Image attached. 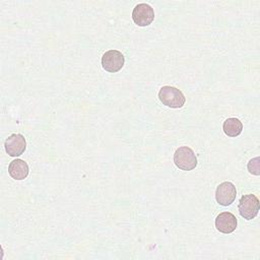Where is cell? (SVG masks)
I'll return each mask as SVG.
<instances>
[{
	"label": "cell",
	"instance_id": "5b68a950",
	"mask_svg": "<svg viewBox=\"0 0 260 260\" xmlns=\"http://www.w3.org/2000/svg\"><path fill=\"white\" fill-rule=\"evenodd\" d=\"M132 19L138 26H147L154 19V10L146 3H139L132 11Z\"/></svg>",
	"mask_w": 260,
	"mask_h": 260
},
{
	"label": "cell",
	"instance_id": "3957f363",
	"mask_svg": "<svg viewBox=\"0 0 260 260\" xmlns=\"http://www.w3.org/2000/svg\"><path fill=\"white\" fill-rule=\"evenodd\" d=\"M260 202L256 195L246 194L240 198L239 201V212L240 215L247 219H253L259 212Z\"/></svg>",
	"mask_w": 260,
	"mask_h": 260
},
{
	"label": "cell",
	"instance_id": "9c48e42d",
	"mask_svg": "<svg viewBox=\"0 0 260 260\" xmlns=\"http://www.w3.org/2000/svg\"><path fill=\"white\" fill-rule=\"evenodd\" d=\"M29 172L28 165L20 158H16L10 161L8 166V174L14 180H23L27 177Z\"/></svg>",
	"mask_w": 260,
	"mask_h": 260
},
{
	"label": "cell",
	"instance_id": "30bf717a",
	"mask_svg": "<svg viewBox=\"0 0 260 260\" xmlns=\"http://www.w3.org/2000/svg\"><path fill=\"white\" fill-rule=\"evenodd\" d=\"M222 130L225 135L236 137L242 133L243 124L238 118H228L222 125Z\"/></svg>",
	"mask_w": 260,
	"mask_h": 260
},
{
	"label": "cell",
	"instance_id": "ba28073f",
	"mask_svg": "<svg viewBox=\"0 0 260 260\" xmlns=\"http://www.w3.org/2000/svg\"><path fill=\"white\" fill-rule=\"evenodd\" d=\"M237 224L238 220L236 216L229 211L219 213L215 218V228L217 229V231L223 234L233 233L236 230Z\"/></svg>",
	"mask_w": 260,
	"mask_h": 260
},
{
	"label": "cell",
	"instance_id": "277c9868",
	"mask_svg": "<svg viewBox=\"0 0 260 260\" xmlns=\"http://www.w3.org/2000/svg\"><path fill=\"white\" fill-rule=\"evenodd\" d=\"M125 64L124 55L117 50H109L102 57L103 68L111 73L118 72Z\"/></svg>",
	"mask_w": 260,
	"mask_h": 260
},
{
	"label": "cell",
	"instance_id": "7a4b0ae2",
	"mask_svg": "<svg viewBox=\"0 0 260 260\" xmlns=\"http://www.w3.org/2000/svg\"><path fill=\"white\" fill-rule=\"evenodd\" d=\"M174 162L180 170L192 171L197 166V157L190 147L180 146L174 153Z\"/></svg>",
	"mask_w": 260,
	"mask_h": 260
},
{
	"label": "cell",
	"instance_id": "8992f818",
	"mask_svg": "<svg viewBox=\"0 0 260 260\" xmlns=\"http://www.w3.org/2000/svg\"><path fill=\"white\" fill-rule=\"evenodd\" d=\"M237 196V190L233 183L222 182L220 183L215 190V199L218 204L221 206L231 205Z\"/></svg>",
	"mask_w": 260,
	"mask_h": 260
},
{
	"label": "cell",
	"instance_id": "8fae6325",
	"mask_svg": "<svg viewBox=\"0 0 260 260\" xmlns=\"http://www.w3.org/2000/svg\"><path fill=\"white\" fill-rule=\"evenodd\" d=\"M248 170L251 174H254V175H259V157H255L253 159H251L249 162H248Z\"/></svg>",
	"mask_w": 260,
	"mask_h": 260
},
{
	"label": "cell",
	"instance_id": "52a82bcc",
	"mask_svg": "<svg viewBox=\"0 0 260 260\" xmlns=\"http://www.w3.org/2000/svg\"><path fill=\"white\" fill-rule=\"evenodd\" d=\"M4 148L7 154L10 156L21 155L26 148V141L22 134L14 133L11 134L4 142Z\"/></svg>",
	"mask_w": 260,
	"mask_h": 260
},
{
	"label": "cell",
	"instance_id": "6da1fadb",
	"mask_svg": "<svg viewBox=\"0 0 260 260\" xmlns=\"http://www.w3.org/2000/svg\"><path fill=\"white\" fill-rule=\"evenodd\" d=\"M158 99L165 106L172 109H180L186 102V98L180 89L169 85L162 86L159 89Z\"/></svg>",
	"mask_w": 260,
	"mask_h": 260
}]
</instances>
